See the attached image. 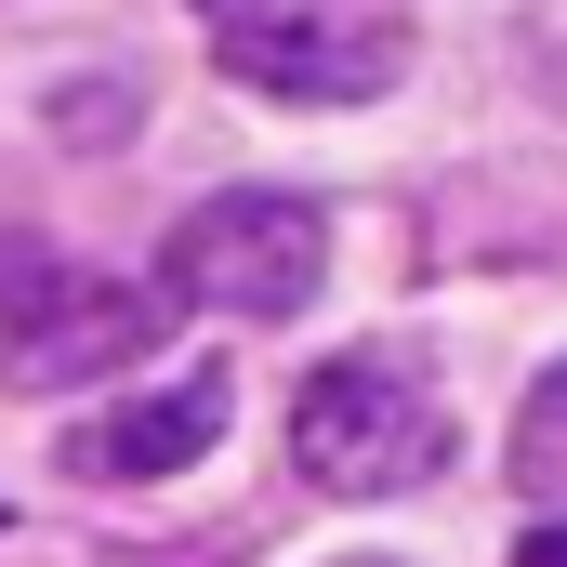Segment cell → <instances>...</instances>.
<instances>
[{"label":"cell","mask_w":567,"mask_h":567,"mask_svg":"<svg viewBox=\"0 0 567 567\" xmlns=\"http://www.w3.org/2000/svg\"><path fill=\"white\" fill-rule=\"evenodd\" d=\"M198 27H212V66L265 106H370L410 66L396 13L370 0H198Z\"/></svg>","instance_id":"6da1fadb"},{"label":"cell","mask_w":567,"mask_h":567,"mask_svg":"<svg viewBox=\"0 0 567 567\" xmlns=\"http://www.w3.org/2000/svg\"><path fill=\"white\" fill-rule=\"evenodd\" d=\"M290 462L330 488V502H396L449 462V410L410 357H330L290 410Z\"/></svg>","instance_id":"7a4b0ae2"},{"label":"cell","mask_w":567,"mask_h":567,"mask_svg":"<svg viewBox=\"0 0 567 567\" xmlns=\"http://www.w3.org/2000/svg\"><path fill=\"white\" fill-rule=\"evenodd\" d=\"M330 278V212L317 198H265V185H238V198H198L185 225H172V290L185 303H212V317H303Z\"/></svg>","instance_id":"3957f363"},{"label":"cell","mask_w":567,"mask_h":567,"mask_svg":"<svg viewBox=\"0 0 567 567\" xmlns=\"http://www.w3.org/2000/svg\"><path fill=\"white\" fill-rule=\"evenodd\" d=\"M0 303H13V383H106V370H133L172 343V303L185 290L158 278H66V265H27V251H0Z\"/></svg>","instance_id":"277c9868"},{"label":"cell","mask_w":567,"mask_h":567,"mask_svg":"<svg viewBox=\"0 0 567 567\" xmlns=\"http://www.w3.org/2000/svg\"><path fill=\"white\" fill-rule=\"evenodd\" d=\"M225 423H238L225 370H172V383L120 396L106 423H80V435H66V462H80V475H106V488H145V475H185Z\"/></svg>","instance_id":"5b68a950"},{"label":"cell","mask_w":567,"mask_h":567,"mask_svg":"<svg viewBox=\"0 0 567 567\" xmlns=\"http://www.w3.org/2000/svg\"><path fill=\"white\" fill-rule=\"evenodd\" d=\"M515 488L567 515V357L528 383V410H515Z\"/></svg>","instance_id":"8992f818"},{"label":"cell","mask_w":567,"mask_h":567,"mask_svg":"<svg viewBox=\"0 0 567 567\" xmlns=\"http://www.w3.org/2000/svg\"><path fill=\"white\" fill-rule=\"evenodd\" d=\"M515 567H567V528H528V555Z\"/></svg>","instance_id":"52a82bcc"}]
</instances>
